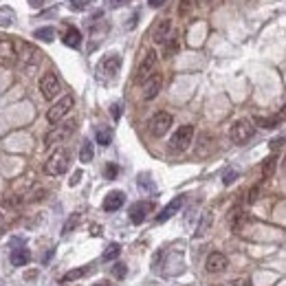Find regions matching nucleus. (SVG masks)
<instances>
[{"instance_id": "f257e3e1", "label": "nucleus", "mask_w": 286, "mask_h": 286, "mask_svg": "<svg viewBox=\"0 0 286 286\" xmlns=\"http://www.w3.org/2000/svg\"><path fill=\"white\" fill-rule=\"evenodd\" d=\"M69 165H71V152L66 148H60L47 159L44 172H47L49 176H62L66 170H69Z\"/></svg>"}, {"instance_id": "f03ea898", "label": "nucleus", "mask_w": 286, "mask_h": 286, "mask_svg": "<svg viewBox=\"0 0 286 286\" xmlns=\"http://www.w3.org/2000/svg\"><path fill=\"white\" fill-rule=\"evenodd\" d=\"M253 135H255V123L251 119H238L229 130V137L236 145L249 143L253 139Z\"/></svg>"}, {"instance_id": "7ed1b4c3", "label": "nucleus", "mask_w": 286, "mask_h": 286, "mask_svg": "<svg viewBox=\"0 0 286 286\" xmlns=\"http://www.w3.org/2000/svg\"><path fill=\"white\" fill-rule=\"evenodd\" d=\"M192 141H194V126H181L170 137V145H167V148H170V152H174V154H181L192 145Z\"/></svg>"}, {"instance_id": "20e7f679", "label": "nucleus", "mask_w": 286, "mask_h": 286, "mask_svg": "<svg viewBox=\"0 0 286 286\" xmlns=\"http://www.w3.org/2000/svg\"><path fill=\"white\" fill-rule=\"evenodd\" d=\"M75 128H77V121H75V119H66V121H62L60 126H55L47 137H44V145H47V148H53V145L62 143L64 139H69L73 132H75Z\"/></svg>"}, {"instance_id": "39448f33", "label": "nucleus", "mask_w": 286, "mask_h": 286, "mask_svg": "<svg viewBox=\"0 0 286 286\" xmlns=\"http://www.w3.org/2000/svg\"><path fill=\"white\" fill-rule=\"evenodd\" d=\"M154 69H157V51L150 49L148 53H145V57L141 60V64H139L137 69V75H135V84L143 86L148 79L154 75Z\"/></svg>"}, {"instance_id": "423d86ee", "label": "nucleus", "mask_w": 286, "mask_h": 286, "mask_svg": "<svg viewBox=\"0 0 286 286\" xmlns=\"http://www.w3.org/2000/svg\"><path fill=\"white\" fill-rule=\"evenodd\" d=\"M73 104H75V99H73V95H64V97L57 101V104H53L49 108V113H47V121L49 123H53V126H57L64 117H66V113H71V108H73Z\"/></svg>"}, {"instance_id": "0eeeda50", "label": "nucleus", "mask_w": 286, "mask_h": 286, "mask_svg": "<svg viewBox=\"0 0 286 286\" xmlns=\"http://www.w3.org/2000/svg\"><path fill=\"white\" fill-rule=\"evenodd\" d=\"M172 123H174V117L170 113H165V110H161V113H157L150 119V135L152 137H165L167 135V130L172 128Z\"/></svg>"}, {"instance_id": "6e6552de", "label": "nucleus", "mask_w": 286, "mask_h": 286, "mask_svg": "<svg viewBox=\"0 0 286 286\" xmlns=\"http://www.w3.org/2000/svg\"><path fill=\"white\" fill-rule=\"evenodd\" d=\"M40 93L44 95V99H55L60 95V79L55 73H44L40 77Z\"/></svg>"}, {"instance_id": "1a4fd4ad", "label": "nucleus", "mask_w": 286, "mask_h": 286, "mask_svg": "<svg viewBox=\"0 0 286 286\" xmlns=\"http://www.w3.org/2000/svg\"><path fill=\"white\" fill-rule=\"evenodd\" d=\"M119 69H121V57L117 55V53H110L99 64V75L110 79V77H115L117 73H119Z\"/></svg>"}, {"instance_id": "9d476101", "label": "nucleus", "mask_w": 286, "mask_h": 286, "mask_svg": "<svg viewBox=\"0 0 286 286\" xmlns=\"http://www.w3.org/2000/svg\"><path fill=\"white\" fill-rule=\"evenodd\" d=\"M227 267H229V260H227V255L220 251L209 253L207 260H205V271H207V273H223Z\"/></svg>"}, {"instance_id": "9b49d317", "label": "nucleus", "mask_w": 286, "mask_h": 286, "mask_svg": "<svg viewBox=\"0 0 286 286\" xmlns=\"http://www.w3.org/2000/svg\"><path fill=\"white\" fill-rule=\"evenodd\" d=\"M123 203H126V194H123V192H110V194L104 198L101 207H104V211H108V214H113V211H117V209L123 207Z\"/></svg>"}, {"instance_id": "f8f14e48", "label": "nucleus", "mask_w": 286, "mask_h": 286, "mask_svg": "<svg viewBox=\"0 0 286 286\" xmlns=\"http://www.w3.org/2000/svg\"><path fill=\"white\" fill-rule=\"evenodd\" d=\"M183 201H185V198H183V196H176V198H174L172 203H167L165 207H163V209L159 211V216H157V223H159V225H163L165 220H170V218H172V216L176 214V211L181 209V205H183Z\"/></svg>"}, {"instance_id": "ddd939ff", "label": "nucleus", "mask_w": 286, "mask_h": 286, "mask_svg": "<svg viewBox=\"0 0 286 286\" xmlns=\"http://www.w3.org/2000/svg\"><path fill=\"white\" fill-rule=\"evenodd\" d=\"M161 86H163V77H161L159 73H154L148 82L143 84V99H154L159 95Z\"/></svg>"}, {"instance_id": "4468645a", "label": "nucleus", "mask_w": 286, "mask_h": 286, "mask_svg": "<svg viewBox=\"0 0 286 286\" xmlns=\"http://www.w3.org/2000/svg\"><path fill=\"white\" fill-rule=\"evenodd\" d=\"M170 31H172V20L170 18H165V20H161L157 29H154V42L157 44H165L167 40H170Z\"/></svg>"}, {"instance_id": "2eb2a0df", "label": "nucleus", "mask_w": 286, "mask_h": 286, "mask_svg": "<svg viewBox=\"0 0 286 286\" xmlns=\"http://www.w3.org/2000/svg\"><path fill=\"white\" fill-rule=\"evenodd\" d=\"M152 209L150 203H137L135 207L130 209V223L132 225H141L145 218H148V211Z\"/></svg>"}, {"instance_id": "dca6fc26", "label": "nucleus", "mask_w": 286, "mask_h": 286, "mask_svg": "<svg viewBox=\"0 0 286 286\" xmlns=\"http://www.w3.org/2000/svg\"><path fill=\"white\" fill-rule=\"evenodd\" d=\"M0 60H9L16 62L18 60V47L11 40H0Z\"/></svg>"}, {"instance_id": "f3484780", "label": "nucleus", "mask_w": 286, "mask_h": 286, "mask_svg": "<svg viewBox=\"0 0 286 286\" xmlns=\"http://www.w3.org/2000/svg\"><path fill=\"white\" fill-rule=\"evenodd\" d=\"M9 260L13 267H25V264H29V260H31V253H29V249H25V247H16V249H11Z\"/></svg>"}, {"instance_id": "a211bd4d", "label": "nucleus", "mask_w": 286, "mask_h": 286, "mask_svg": "<svg viewBox=\"0 0 286 286\" xmlns=\"http://www.w3.org/2000/svg\"><path fill=\"white\" fill-rule=\"evenodd\" d=\"M62 40H64V44L69 49H77L79 44H82V33H79L75 27H69L66 29V33L62 35Z\"/></svg>"}, {"instance_id": "6ab92c4d", "label": "nucleus", "mask_w": 286, "mask_h": 286, "mask_svg": "<svg viewBox=\"0 0 286 286\" xmlns=\"http://www.w3.org/2000/svg\"><path fill=\"white\" fill-rule=\"evenodd\" d=\"M211 145H214V139H211V135H207V132H203L201 139H198L196 154H198V157H207V154L211 152Z\"/></svg>"}, {"instance_id": "aec40b11", "label": "nucleus", "mask_w": 286, "mask_h": 286, "mask_svg": "<svg viewBox=\"0 0 286 286\" xmlns=\"http://www.w3.org/2000/svg\"><path fill=\"white\" fill-rule=\"evenodd\" d=\"M119 253H121V245L113 242V245H108L104 249V253H101V262H113V260L119 258Z\"/></svg>"}, {"instance_id": "412c9836", "label": "nucleus", "mask_w": 286, "mask_h": 286, "mask_svg": "<svg viewBox=\"0 0 286 286\" xmlns=\"http://www.w3.org/2000/svg\"><path fill=\"white\" fill-rule=\"evenodd\" d=\"M88 273H91V267H79V269L66 271L64 277H62V282H75V280H79V277H84Z\"/></svg>"}, {"instance_id": "4be33fe9", "label": "nucleus", "mask_w": 286, "mask_h": 286, "mask_svg": "<svg viewBox=\"0 0 286 286\" xmlns=\"http://www.w3.org/2000/svg\"><path fill=\"white\" fill-rule=\"evenodd\" d=\"M275 165H277V157H275V154H271L269 159H264V163H262V181L271 179V174L275 172Z\"/></svg>"}, {"instance_id": "5701e85b", "label": "nucleus", "mask_w": 286, "mask_h": 286, "mask_svg": "<svg viewBox=\"0 0 286 286\" xmlns=\"http://www.w3.org/2000/svg\"><path fill=\"white\" fill-rule=\"evenodd\" d=\"M211 223H214V214H211V211H207V214H205V216L201 218V225H198V229H196V233H194V236H196V238H203L205 233L209 231Z\"/></svg>"}, {"instance_id": "b1692460", "label": "nucleus", "mask_w": 286, "mask_h": 286, "mask_svg": "<svg viewBox=\"0 0 286 286\" xmlns=\"http://www.w3.org/2000/svg\"><path fill=\"white\" fill-rule=\"evenodd\" d=\"M33 35H35V40H42V42H53V40H55L53 27H42V29H38V31H35Z\"/></svg>"}, {"instance_id": "393cba45", "label": "nucleus", "mask_w": 286, "mask_h": 286, "mask_svg": "<svg viewBox=\"0 0 286 286\" xmlns=\"http://www.w3.org/2000/svg\"><path fill=\"white\" fill-rule=\"evenodd\" d=\"M79 161H82V163H91V161H93V143L91 141L82 143V150H79Z\"/></svg>"}, {"instance_id": "a878e982", "label": "nucleus", "mask_w": 286, "mask_h": 286, "mask_svg": "<svg viewBox=\"0 0 286 286\" xmlns=\"http://www.w3.org/2000/svg\"><path fill=\"white\" fill-rule=\"evenodd\" d=\"M79 220H82V214H79V211H75V214H71V216H69V220H66V225L62 227V233H71V231L79 225Z\"/></svg>"}, {"instance_id": "bb28decb", "label": "nucleus", "mask_w": 286, "mask_h": 286, "mask_svg": "<svg viewBox=\"0 0 286 286\" xmlns=\"http://www.w3.org/2000/svg\"><path fill=\"white\" fill-rule=\"evenodd\" d=\"M97 143L99 145H108L110 141H113V130H108V128H101V130H97Z\"/></svg>"}, {"instance_id": "cd10ccee", "label": "nucleus", "mask_w": 286, "mask_h": 286, "mask_svg": "<svg viewBox=\"0 0 286 286\" xmlns=\"http://www.w3.org/2000/svg\"><path fill=\"white\" fill-rule=\"evenodd\" d=\"M179 47H181V44H179V38L167 40V42H165V51H163L165 57H172V55L176 53V51H179Z\"/></svg>"}, {"instance_id": "c85d7f7f", "label": "nucleus", "mask_w": 286, "mask_h": 286, "mask_svg": "<svg viewBox=\"0 0 286 286\" xmlns=\"http://www.w3.org/2000/svg\"><path fill=\"white\" fill-rule=\"evenodd\" d=\"M104 176H106L108 181L117 179V176H119V165H115V163H106V167H104Z\"/></svg>"}, {"instance_id": "c756f323", "label": "nucleus", "mask_w": 286, "mask_h": 286, "mask_svg": "<svg viewBox=\"0 0 286 286\" xmlns=\"http://www.w3.org/2000/svg\"><path fill=\"white\" fill-rule=\"evenodd\" d=\"M139 187H141V189H154L152 176L150 174H139Z\"/></svg>"}, {"instance_id": "7c9ffc66", "label": "nucleus", "mask_w": 286, "mask_h": 286, "mask_svg": "<svg viewBox=\"0 0 286 286\" xmlns=\"http://www.w3.org/2000/svg\"><path fill=\"white\" fill-rule=\"evenodd\" d=\"M280 121H282L280 117H271V119H255V123H258V126H262V128H275Z\"/></svg>"}, {"instance_id": "2f4dec72", "label": "nucleus", "mask_w": 286, "mask_h": 286, "mask_svg": "<svg viewBox=\"0 0 286 286\" xmlns=\"http://www.w3.org/2000/svg\"><path fill=\"white\" fill-rule=\"evenodd\" d=\"M260 185H262V183H255V185L249 189V196H247V203H249V205H253L255 201H258V196H260Z\"/></svg>"}, {"instance_id": "473e14b6", "label": "nucleus", "mask_w": 286, "mask_h": 286, "mask_svg": "<svg viewBox=\"0 0 286 286\" xmlns=\"http://www.w3.org/2000/svg\"><path fill=\"white\" fill-rule=\"evenodd\" d=\"M126 273H128V269H126V264H123V262H117L115 267H113V275L119 277V280H123V277H126Z\"/></svg>"}, {"instance_id": "72a5a7b5", "label": "nucleus", "mask_w": 286, "mask_h": 286, "mask_svg": "<svg viewBox=\"0 0 286 286\" xmlns=\"http://www.w3.org/2000/svg\"><path fill=\"white\" fill-rule=\"evenodd\" d=\"M236 179H238V172H236V170H227V172L223 174V183H225V185H231V183L236 181Z\"/></svg>"}, {"instance_id": "f704fd0d", "label": "nucleus", "mask_w": 286, "mask_h": 286, "mask_svg": "<svg viewBox=\"0 0 286 286\" xmlns=\"http://www.w3.org/2000/svg\"><path fill=\"white\" fill-rule=\"evenodd\" d=\"M110 113H113L115 121H119L121 119V104H113V106H110Z\"/></svg>"}, {"instance_id": "c9c22d12", "label": "nucleus", "mask_w": 286, "mask_h": 286, "mask_svg": "<svg viewBox=\"0 0 286 286\" xmlns=\"http://www.w3.org/2000/svg\"><path fill=\"white\" fill-rule=\"evenodd\" d=\"M88 3H91V0H71V7L73 9H84Z\"/></svg>"}, {"instance_id": "e433bc0d", "label": "nucleus", "mask_w": 286, "mask_h": 286, "mask_svg": "<svg viewBox=\"0 0 286 286\" xmlns=\"http://www.w3.org/2000/svg\"><path fill=\"white\" fill-rule=\"evenodd\" d=\"M189 9H192V0H181V13H187Z\"/></svg>"}, {"instance_id": "4c0bfd02", "label": "nucleus", "mask_w": 286, "mask_h": 286, "mask_svg": "<svg viewBox=\"0 0 286 286\" xmlns=\"http://www.w3.org/2000/svg\"><path fill=\"white\" fill-rule=\"evenodd\" d=\"M286 143V137H280V139H275V141H271V148H280V145H284Z\"/></svg>"}, {"instance_id": "58836bf2", "label": "nucleus", "mask_w": 286, "mask_h": 286, "mask_svg": "<svg viewBox=\"0 0 286 286\" xmlns=\"http://www.w3.org/2000/svg\"><path fill=\"white\" fill-rule=\"evenodd\" d=\"M11 25V16H0V27H9Z\"/></svg>"}, {"instance_id": "ea45409f", "label": "nucleus", "mask_w": 286, "mask_h": 286, "mask_svg": "<svg viewBox=\"0 0 286 286\" xmlns=\"http://www.w3.org/2000/svg\"><path fill=\"white\" fill-rule=\"evenodd\" d=\"M108 3L113 5V7H123V5H128L130 0H108Z\"/></svg>"}, {"instance_id": "a19ab883", "label": "nucleus", "mask_w": 286, "mask_h": 286, "mask_svg": "<svg viewBox=\"0 0 286 286\" xmlns=\"http://www.w3.org/2000/svg\"><path fill=\"white\" fill-rule=\"evenodd\" d=\"M79 179H82V172H75V174H73V179H71V185H77Z\"/></svg>"}, {"instance_id": "79ce46f5", "label": "nucleus", "mask_w": 286, "mask_h": 286, "mask_svg": "<svg viewBox=\"0 0 286 286\" xmlns=\"http://www.w3.org/2000/svg\"><path fill=\"white\" fill-rule=\"evenodd\" d=\"M148 5H150V7H163L165 0H148Z\"/></svg>"}, {"instance_id": "37998d69", "label": "nucleus", "mask_w": 286, "mask_h": 286, "mask_svg": "<svg viewBox=\"0 0 286 286\" xmlns=\"http://www.w3.org/2000/svg\"><path fill=\"white\" fill-rule=\"evenodd\" d=\"M280 119H282V121H286V104H284V108L280 110Z\"/></svg>"}, {"instance_id": "c03bdc74", "label": "nucleus", "mask_w": 286, "mask_h": 286, "mask_svg": "<svg viewBox=\"0 0 286 286\" xmlns=\"http://www.w3.org/2000/svg\"><path fill=\"white\" fill-rule=\"evenodd\" d=\"M3 229H5V218H3V214H0V233H3Z\"/></svg>"}, {"instance_id": "a18cd8bd", "label": "nucleus", "mask_w": 286, "mask_h": 286, "mask_svg": "<svg viewBox=\"0 0 286 286\" xmlns=\"http://www.w3.org/2000/svg\"><path fill=\"white\" fill-rule=\"evenodd\" d=\"M93 286H113L110 282H97V284H93Z\"/></svg>"}, {"instance_id": "49530a36", "label": "nucleus", "mask_w": 286, "mask_h": 286, "mask_svg": "<svg viewBox=\"0 0 286 286\" xmlns=\"http://www.w3.org/2000/svg\"><path fill=\"white\" fill-rule=\"evenodd\" d=\"M209 0H196V5H207Z\"/></svg>"}, {"instance_id": "de8ad7c7", "label": "nucleus", "mask_w": 286, "mask_h": 286, "mask_svg": "<svg viewBox=\"0 0 286 286\" xmlns=\"http://www.w3.org/2000/svg\"><path fill=\"white\" fill-rule=\"evenodd\" d=\"M44 0H31V5H42Z\"/></svg>"}, {"instance_id": "09e8293b", "label": "nucleus", "mask_w": 286, "mask_h": 286, "mask_svg": "<svg viewBox=\"0 0 286 286\" xmlns=\"http://www.w3.org/2000/svg\"><path fill=\"white\" fill-rule=\"evenodd\" d=\"M284 165H286V157H284Z\"/></svg>"}, {"instance_id": "8fccbe9b", "label": "nucleus", "mask_w": 286, "mask_h": 286, "mask_svg": "<svg viewBox=\"0 0 286 286\" xmlns=\"http://www.w3.org/2000/svg\"><path fill=\"white\" fill-rule=\"evenodd\" d=\"M227 286H231V284H227Z\"/></svg>"}]
</instances>
